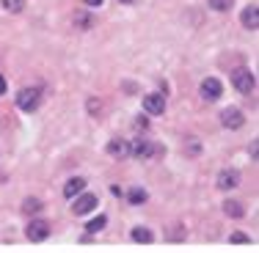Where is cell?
Listing matches in <instances>:
<instances>
[{
    "label": "cell",
    "mask_w": 259,
    "mask_h": 253,
    "mask_svg": "<svg viewBox=\"0 0 259 253\" xmlns=\"http://www.w3.org/2000/svg\"><path fill=\"white\" fill-rule=\"evenodd\" d=\"M39 88H22L20 94H17V105H20V110H36L39 108Z\"/></svg>",
    "instance_id": "cell-5"
},
{
    "label": "cell",
    "mask_w": 259,
    "mask_h": 253,
    "mask_svg": "<svg viewBox=\"0 0 259 253\" xmlns=\"http://www.w3.org/2000/svg\"><path fill=\"white\" fill-rule=\"evenodd\" d=\"M0 94H6V80H3V75H0Z\"/></svg>",
    "instance_id": "cell-23"
},
{
    "label": "cell",
    "mask_w": 259,
    "mask_h": 253,
    "mask_svg": "<svg viewBox=\"0 0 259 253\" xmlns=\"http://www.w3.org/2000/svg\"><path fill=\"white\" fill-rule=\"evenodd\" d=\"M108 154H110V157H127V154H130V143H127V140H121V138H116V140H110V143H108Z\"/></svg>",
    "instance_id": "cell-11"
},
{
    "label": "cell",
    "mask_w": 259,
    "mask_h": 253,
    "mask_svg": "<svg viewBox=\"0 0 259 253\" xmlns=\"http://www.w3.org/2000/svg\"><path fill=\"white\" fill-rule=\"evenodd\" d=\"M3 3L6 11H11V14H17V11H22V6H25V0H0Z\"/></svg>",
    "instance_id": "cell-17"
},
{
    "label": "cell",
    "mask_w": 259,
    "mask_h": 253,
    "mask_svg": "<svg viewBox=\"0 0 259 253\" xmlns=\"http://www.w3.org/2000/svg\"><path fill=\"white\" fill-rule=\"evenodd\" d=\"M146 198H149V195H146V190H144V187H133V190L127 193V201H130V204H135V207H138V204H144Z\"/></svg>",
    "instance_id": "cell-14"
},
{
    "label": "cell",
    "mask_w": 259,
    "mask_h": 253,
    "mask_svg": "<svg viewBox=\"0 0 259 253\" xmlns=\"http://www.w3.org/2000/svg\"><path fill=\"white\" fill-rule=\"evenodd\" d=\"M25 234H28V239L30 242H41V239H47L50 237V223L47 220H30V226L25 228Z\"/></svg>",
    "instance_id": "cell-3"
},
{
    "label": "cell",
    "mask_w": 259,
    "mask_h": 253,
    "mask_svg": "<svg viewBox=\"0 0 259 253\" xmlns=\"http://www.w3.org/2000/svg\"><path fill=\"white\" fill-rule=\"evenodd\" d=\"M83 3H85V6H89V9H97V6H102V3H105V0H83Z\"/></svg>",
    "instance_id": "cell-22"
},
{
    "label": "cell",
    "mask_w": 259,
    "mask_h": 253,
    "mask_svg": "<svg viewBox=\"0 0 259 253\" xmlns=\"http://www.w3.org/2000/svg\"><path fill=\"white\" fill-rule=\"evenodd\" d=\"M22 212H25V215H36V212H41V201H39V198H28L25 204H22Z\"/></svg>",
    "instance_id": "cell-16"
},
{
    "label": "cell",
    "mask_w": 259,
    "mask_h": 253,
    "mask_svg": "<svg viewBox=\"0 0 259 253\" xmlns=\"http://www.w3.org/2000/svg\"><path fill=\"white\" fill-rule=\"evenodd\" d=\"M221 94H224V85H221V80L207 77L204 83H201V96H204L207 102H218Z\"/></svg>",
    "instance_id": "cell-6"
},
{
    "label": "cell",
    "mask_w": 259,
    "mask_h": 253,
    "mask_svg": "<svg viewBox=\"0 0 259 253\" xmlns=\"http://www.w3.org/2000/svg\"><path fill=\"white\" fill-rule=\"evenodd\" d=\"M224 212L229 215V218H243L245 209H243V204H240V201H226L224 204Z\"/></svg>",
    "instance_id": "cell-13"
},
{
    "label": "cell",
    "mask_w": 259,
    "mask_h": 253,
    "mask_svg": "<svg viewBox=\"0 0 259 253\" xmlns=\"http://www.w3.org/2000/svg\"><path fill=\"white\" fill-rule=\"evenodd\" d=\"M75 22H77V25H83V28H91V25H94V20H91L89 14H83V11H77V14H75Z\"/></svg>",
    "instance_id": "cell-20"
},
{
    "label": "cell",
    "mask_w": 259,
    "mask_h": 253,
    "mask_svg": "<svg viewBox=\"0 0 259 253\" xmlns=\"http://www.w3.org/2000/svg\"><path fill=\"white\" fill-rule=\"evenodd\" d=\"M130 154H133L135 160H149L152 154H163V149L155 143H149L146 138H138L135 143H130Z\"/></svg>",
    "instance_id": "cell-2"
},
{
    "label": "cell",
    "mask_w": 259,
    "mask_h": 253,
    "mask_svg": "<svg viewBox=\"0 0 259 253\" xmlns=\"http://www.w3.org/2000/svg\"><path fill=\"white\" fill-rule=\"evenodd\" d=\"M240 184V174L237 171H221L218 174V187L221 190H232V187H237Z\"/></svg>",
    "instance_id": "cell-9"
},
{
    "label": "cell",
    "mask_w": 259,
    "mask_h": 253,
    "mask_svg": "<svg viewBox=\"0 0 259 253\" xmlns=\"http://www.w3.org/2000/svg\"><path fill=\"white\" fill-rule=\"evenodd\" d=\"M105 226H108V218H105V215H100V218H94V220L89 223V231H91V234H97V231H102Z\"/></svg>",
    "instance_id": "cell-18"
},
{
    "label": "cell",
    "mask_w": 259,
    "mask_h": 253,
    "mask_svg": "<svg viewBox=\"0 0 259 253\" xmlns=\"http://www.w3.org/2000/svg\"><path fill=\"white\" fill-rule=\"evenodd\" d=\"M243 25L248 30H256L259 28V9L256 6H248V9L243 11Z\"/></svg>",
    "instance_id": "cell-12"
},
{
    "label": "cell",
    "mask_w": 259,
    "mask_h": 253,
    "mask_svg": "<svg viewBox=\"0 0 259 253\" xmlns=\"http://www.w3.org/2000/svg\"><path fill=\"white\" fill-rule=\"evenodd\" d=\"M144 110L149 116H160L165 110V96L163 94H146L144 96Z\"/></svg>",
    "instance_id": "cell-8"
},
{
    "label": "cell",
    "mask_w": 259,
    "mask_h": 253,
    "mask_svg": "<svg viewBox=\"0 0 259 253\" xmlns=\"http://www.w3.org/2000/svg\"><path fill=\"white\" fill-rule=\"evenodd\" d=\"M133 239H135V242H152V239H155V237H152V231H149V228H133Z\"/></svg>",
    "instance_id": "cell-15"
},
{
    "label": "cell",
    "mask_w": 259,
    "mask_h": 253,
    "mask_svg": "<svg viewBox=\"0 0 259 253\" xmlns=\"http://www.w3.org/2000/svg\"><path fill=\"white\" fill-rule=\"evenodd\" d=\"M124 3H130V0H124Z\"/></svg>",
    "instance_id": "cell-24"
},
{
    "label": "cell",
    "mask_w": 259,
    "mask_h": 253,
    "mask_svg": "<svg viewBox=\"0 0 259 253\" xmlns=\"http://www.w3.org/2000/svg\"><path fill=\"white\" fill-rule=\"evenodd\" d=\"M232 83H234V88H237L240 94H251V91L256 88V77H254L251 69H234L232 72Z\"/></svg>",
    "instance_id": "cell-1"
},
{
    "label": "cell",
    "mask_w": 259,
    "mask_h": 253,
    "mask_svg": "<svg viewBox=\"0 0 259 253\" xmlns=\"http://www.w3.org/2000/svg\"><path fill=\"white\" fill-rule=\"evenodd\" d=\"M221 124H224L226 129H240L245 124V116L240 113L237 108H226L224 113H221Z\"/></svg>",
    "instance_id": "cell-7"
},
{
    "label": "cell",
    "mask_w": 259,
    "mask_h": 253,
    "mask_svg": "<svg viewBox=\"0 0 259 253\" xmlns=\"http://www.w3.org/2000/svg\"><path fill=\"white\" fill-rule=\"evenodd\" d=\"M97 209V195L94 193H83V195H75V204H72V212L75 215H89Z\"/></svg>",
    "instance_id": "cell-4"
},
{
    "label": "cell",
    "mask_w": 259,
    "mask_h": 253,
    "mask_svg": "<svg viewBox=\"0 0 259 253\" xmlns=\"http://www.w3.org/2000/svg\"><path fill=\"white\" fill-rule=\"evenodd\" d=\"M232 242H251L248 237H245V234H240V231H234L232 234Z\"/></svg>",
    "instance_id": "cell-21"
},
{
    "label": "cell",
    "mask_w": 259,
    "mask_h": 253,
    "mask_svg": "<svg viewBox=\"0 0 259 253\" xmlns=\"http://www.w3.org/2000/svg\"><path fill=\"white\" fill-rule=\"evenodd\" d=\"M234 0H209V6H212L215 11H229Z\"/></svg>",
    "instance_id": "cell-19"
},
{
    "label": "cell",
    "mask_w": 259,
    "mask_h": 253,
    "mask_svg": "<svg viewBox=\"0 0 259 253\" xmlns=\"http://www.w3.org/2000/svg\"><path fill=\"white\" fill-rule=\"evenodd\" d=\"M85 190V179L83 176H75V179H69V182L64 184V195L66 198H75L77 193H83Z\"/></svg>",
    "instance_id": "cell-10"
}]
</instances>
